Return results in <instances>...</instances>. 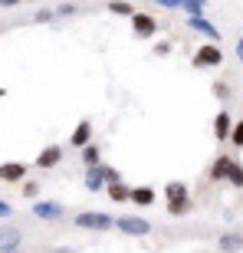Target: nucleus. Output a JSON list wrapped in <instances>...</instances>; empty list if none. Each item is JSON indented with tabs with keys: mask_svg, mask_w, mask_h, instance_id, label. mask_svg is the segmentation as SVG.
<instances>
[{
	"mask_svg": "<svg viewBox=\"0 0 243 253\" xmlns=\"http://www.w3.org/2000/svg\"><path fill=\"white\" fill-rule=\"evenodd\" d=\"M112 181H122V174L112 168V165H92V168H85V191H102L105 184H112Z\"/></svg>",
	"mask_w": 243,
	"mask_h": 253,
	"instance_id": "nucleus-1",
	"label": "nucleus"
},
{
	"mask_svg": "<svg viewBox=\"0 0 243 253\" xmlns=\"http://www.w3.org/2000/svg\"><path fill=\"white\" fill-rule=\"evenodd\" d=\"M220 63H224V49L217 46L214 40H210V43H201V46L194 49V56H191V66H194V69H217Z\"/></svg>",
	"mask_w": 243,
	"mask_h": 253,
	"instance_id": "nucleus-2",
	"label": "nucleus"
},
{
	"mask_svg": "<svg viewBox=\"0 0 243 253\" xmlns=\"http://www.w3.org/2000/svg\"><path fill=\"white\" fill-rule=\"evenodd\" d=\"M73 224L82 227V230H95V234H99V230H112V227H115V217L105 214V211H79Z\"/></svg>",
	"mask_w": 243,
	"mask_h": 253,
	"instance_id": "nucleus-3",
	"label": "nucleus"
},
{
	"mask_svg": "<svg viewBox=\"0 0 243 253\" xmlns=\"http://www.w3.org/2000/svg\"><path fill=\"white\" fill-rule=\"evenodd\" d=\"M128 20H131V33H135L138 40H151L155 33H158V20L151 17V13H141V10H135Z\"/></svg>",
	"mask_w": 243,
	"mask_h": 253,
	"instance_id": "nucleus-4",
	"label": "nucleus"
},
{
	"mask_svg": "<svg viewBox=\"0 0 243 253\" xmlns=\"http://www.w3.org/2000/svg\"><path fill=\"white\" fill-rule=\"evenodd\" d=\"M115 230H122V234L128 237H148L151 234V224L145 220V217H115Z\"/></svg>",
	"mask_w": 243,
	"mask_h": 253,
	"instance_id": "nucleus-5",
	"label": "nucleus"
},
{
	"mask_svg": "<svg viewBox=\"0 0 243 253\" xmlns=\"http://www.w3.org/2000/svg\"><path fill=\"white\" fill-rule=\"evenodd\" d=\"M187 27L197 30V33H204L207 40H214V43H220V30L210 23V20L204 17V13H187Z\"/></svg>",
	"mask_w": 243,
	"mask_h": 253,
	"instance_id": "nucleus-6",
	"label": "nucleus"
},
{
	"mask_svg": "<svg viewBox=\"0 0 243 253\" xmlns=\"http://www.w3.org/2000/svg\"><path fill=\"white\" fill-rule=\"evenodd\" d=\"M23 178H27V165L23 161H3L0 165V181L3 184H23Z\"/></svg>",
	"mask_w": 243,
	"mask_h": 253,
	"instance_id": "nucleus-7",
	"label": "nucleus"
},
{
	"mask_svg": "<svg viewBox=\"0 0 243 253\" xmlns=\"http://www.w3.org/2000/svg\"><path fill=\"white\" fill-rule=\"evenodd\" d=\"M63 204H56V201H37V204H33V217H40V220H53V224H56V220H63Z\"/></svg>",
	"mask_w": 243,
	"mask_h": 253,
	"instance_id": "nucleus-8",
	"label": "nucleus"
},
{
	"mask_svg": "<svg viewBox=\"0 0 243 253\" xmlns=\"http://www.w3.org/2000/svg\"><path fill=\"white\" fill-rule=\"evenodd\" d=\"M59 161H63V148H59V145H46V148L37 155V161H33V165H37L40 171H49V168H56Z\"/></svg>",
	"mask_w": 243,
	"mask_h": 253,
	"instance_id": "nucleus-9",
	"label": "nucleus"
},
{
	"mask_svg": "<svg viewBox=\"0 0 243 253\" xmlns=\"http://www.w3.org/2000/svg\"><path fill=\"white\" fill-rule=\"evenodd\" d=\"M23 240L20 227H10V224H0V253H13Z\"/></svg>",
	"mask_w": 243,
	"mask_h": 253,
	"instance_id": "nucleus-10",
	"label": "nucleus"
},
{
	"mask_svg": "<svg viewBox=\"0 0 243 253\" xmlns=\"http://www.w3.org/2000/svg\"><path fill=\"white\" fill-rule=\"evenodd\" d=\"M217 250H220V253H240L243 250V234H240V230H227V234H220Z\"/></svg>",
	"mask_w": 243,
	"mask_h": 253,
	"instance_id": "nucleus-11",
	"label": "nucleus"
},
{
	"mask_svg": "<svg viewBox=\"0 0 243 253\" xmlns=\"http://www.w3.org/2000/svg\"><path fill=\"white\" fill-rule=\"evenodd\" d=\"M89 141H92V122L82 119V122L73 128V135H69V145H73V148H85Z\"/></svg>",
	"mask_w": 243,
	"mask_h": 253,
	"instance_id": "nucleus-12",
	"label": "nucleus"
},
{
	"mask_svg": "<svg viewBox=\"0 0 243 253\" xmlns=\"http://www.w3.org/2000/svg\"><path fill=\"white\" fill-rule=\"evenodd\" d=\"M230 128H234L230 112H217L214 115V135H217V141H230Z\"/></svg>",
	"mask_w": 243,
	"mask_h": 253,
	"instance_id": "nucleus-13",
	"label": "nucleus"
},
{
	"mask_svg": "<svg viewBox=\"0 0 243 253\" xmlns=\"http://www.w3.org/2000/svg\"><path fill=\"white\" fill-rule=\"evenodd\" d=\"M230 168H234V158H230V155H220V158H214V165H210V178L227 181L230 178Z\"/></svg>",
	"mask_w": 243,
	"mask_h": 253,
	"instance_id": "nucleus-14",
	"label": "nucleus"
},
{
	"mask_svg": "<svg viewBox=\"0 0 243 253\" xmlns=\"http://www.w3.org/2000/svg\"><path fill=\"white\" fill-rule=\"evenodd\" d=\"M105 191H109V201H115V204H128L131 201V188L125 181H112V184H105Z\"/></svg>",
	"mask_w": 243,
	"mask_h": 253,
	"instance_id": "nucleus-15",
	"label": "nucleus"
},
{
	"mask_svg": "<svg viewBox=\"0 0 243 253\" xmlns=\"http://www.w3.org/2000/svg\"><path fill=\"white\" fill-rule=\"evenodd\" d=\"M155 188H151V184H135V188H131V201H135V204L138 207H151L155 204Z\"/></svg>",
	"mask_w": 243,
	"mask_h": 253,
	"instance_id": "nucleus-16",
	"label": "nucleus"
},
{
	"mask_svg": "<svg viewBox=\"0 0 243 253\" xmlns=\"http://www.w3.org/2000/svg\"><path fill=\"white\" fill-rule=\"evenodd\" d=\"M79 151H82V165H85V168L102 165V148H99L95 141H89V145H85V148H79Z\"/></svg>",
	"mask_w": 243,
	"mask_h": 253,
	"instance_id": "nucleus-17",
	"label": "nucleus"
},
{
	"mask_svg": "<svg viewBox=\"0 0 243 253\" xmlns=\"http://www.w3.org/2000/svg\"><path fill=\"white\" fill-rule=\"evenodd\" d=\"M164 197H168V201H184L187 197V184L184 181H171L168 188H164Z\"/></svg>",
	"mask_w": 243,
	"mask_h": 253,
	"instance_id": "nucleus-18",
	"label": "nucleus"
},
{
	"mask_svg": "<svg viewBox=\"0 0 243 253\" xmlns=\"http://www.w3.org/2000/svg\"><path fill=\"white\" fill-rule=\"evenodd\" d=\"M109 13H119V17H131L135 7H131L128 0H109Z\"/></svg>",
	"mask_w": 243,
	"mask_h": 253,
	"instance_id": "nucleus-19",
	"label": "nucleus"
},
{
	"mask_svg": "<svg viewBox=\"0 0 243 253\" xmlns=\"http://www.w3.org/2000/svg\"><path fill=\"white\" fill-rule=\"evenodd\" d=\"M187 211H191V201H187V197L184 201H168V214L171 217H184Z\"/></svg>",
	"mask_w": 243,
	"mask_h": 253,
	"instance_id": "nucleus-20",
	"label": "nucleus"
},
{
	"mask_svg": "<svg viewBox=\"0 0 243 253\" xmlns=\"http://www.w3.org/2000/svg\"><path fill=\"white\" fill-rule=\"evenodd\" d=\"M230 145H234V148H243V119L234 122V128H230Z\"/></svg>",
	"mask_w": 243,
	"mask_h": 253,
	"instance_id": "nucleus-21",
	"label": "nucleus"
},
{
	"mask_svg": "<svg viewBox=\"0 0 243 253\" xmlns=\"http://www.w3.org/2000/svg\"><path fill=\"white\" fill-rule=\"evenodd\" d=\"M227 181H230L234 188H243V165L234 161V168H230V178H227Z\"/></svg>",
	"mask_w": 243,
	"mask_h": 253,
	"instance_id": "nucleus-22",
	"label": "nucleus"
},
{
	"mask_svg": "<svg viewBox=\"0 0 243 253\" xmlns=\"http://www.w3.org/2000/svg\"><path fill=\"white\" fill-rule=\"evenodd\" d=\"M181 7H184L187 13H204L207 3H204V0H181Z\"/></svg>",
	"mask_w": 243,
	"mask_h": 253,
	"instance_id": "nucleus-23",
	"label": "nucleus"
},
{
	"mask_svg": "<svg viewBox=\"0 0 243 253\" xmlns=\"http://www.w3.org/2000/svg\"><path fill=\"white\" fill-rule=\"evenodd\" d=\"M53 20H56V10H37L33 23H53Z\"/></svg>",
	"mask_w": 243,
	"mask_h": 253,
	"instance_id": "nucleus-24",
	"label": "nucleus"
},
{
	"mask_svg": "<svg viewBox=\"0 0 243 253\" xmlns=\"http://www.w3.org/2000/svg\"><path fill=\"white\" fill-rule=\"evenodd\" d=\"M210 92H214V99H230V85H227V83H214Z\"/></svg>",
	"mask_w": 243,
	"mask_h": 253,
	"instance_id": "nucleus-25",
	"label": "nucleus"
},
{
	"mask_svg": "<svg viewBox=\"0 0 243 253\" xmlns=\"http://www.w3.org/2000/svg\"><path fill=\"white\" fill-rule=\"evenodd\" d=\"M73 13H79L76 3H59V7H56V17H73Z\"/></svg>",
	"mask_w": 243,
	"mask_h": 253,
	"instance_id": "nucleus-26",
	"label": "nucleus"
},
{
	"mask_svg": "<svg viewBox=\"0 0 243 253\" xmlns=\"http://www.w3.org/2000/svg\"><path fill=\"white\" fill-rule=\"evenodd\" d=\"M37 194H40L37 181H23V197H37Z\"/></svg>",
	"mask_w": 243,
	"mask_h": 253,
	"instance_id": "nucleus-27",
	"label": "nucleus"
},
{
	"mask_svg": "<svg viewBox=\"0 0 243 253\" xmlns=\"http://www.w3.org/2000/svg\"><path fill=\"white\" fill-rule=\"evenodd\" d=\"M7 217H13V207L7 201H0V220H7Z\"/></svg>",
	"mask_w": 243,
	"mask_h": 253,
	"instance_id": "nucleus-28",
	"label": "nucleus"
},
{
	"mask_svg": "<svg viewBox=\"0 0 243 253\" xmlns=\"http://www.w3.org/2000/svg\"><path fill=\"white\" fill-rule=\"evenodd\" d=\"M171 53V43H155V56H168Z\"/></svg>",
	"mask_w": 243,
	"mask_h": 253,
	"instance_id": "nucleus-29",
	"label": "nucleus"
},
{
	"mask_svg": "<svg viewBox=\"0 0 243 253\" xmlns=\"http://www.w3.org/2000/svg\"><path fill=\"white\" fill-rule=\"evenodd\" d=\"M23 0H0V7H20Z\"/></svg>",
	"mask_w": 243,
	"mask_h": 253,
	"instance_id": "nucleus-30",
	"label": "nucleus"
},
{
	"mask_svg": "<svg viewBox=\"0 0 243 253\" xmlns=\"http://www.w3.org/2000/svg\"><path fill=\"white\" fill-rule=\"evenodd\" d=\"M49 253H76L73 247H56V250H49Z\"/></svg>",
	"mask_w": 243,
	"mask_h": 253,
	"instance_id": "nucleus-31",
	"label": "nucleus"
},
{
	"mask_svg": "<svg viewBox=\"0 0 243 253\" xmlns=\"http://www.w3.org/2000/svg\"><path fill=\"white\" fill-rule=\"evenodd\" d=\"M237 56L243 59V40H240V43H237Z\"/></svg>",
	"mask_w": 243,
	"mask_h": 253,
	"instance_id": "nucleus-32",
	"label": "nucleus"
},
{
	"mask_svg": "<svg viewBox=\"0 0 243 253\" xmlns=\"http://www.w3.org/2000/svg\"><path fill=\"white\" fill-rule=\"evenodd\" d=\"M13 253H17V250H13Z\"/></svg>",
	"mask_w": 243,
	"mask_h": 253,
	"instance_id": "nucleus-33",
	"label": "nucleus"
}]
</instances>
